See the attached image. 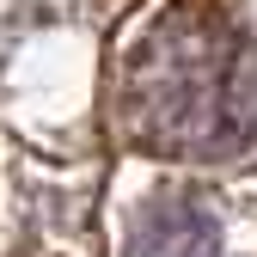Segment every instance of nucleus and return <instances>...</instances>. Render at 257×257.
I'll use <instances>...</instances> for the list:
<instances>
[{
	"mask_svg": "<svg viewBox=\"0 0 257 257\" xmlns=\"http://www.w3.org/2000/svg\"><path fill=\"white\" fill-rule=\"evenodd\" d=\"M128 141L178 159H220L257 128V49L227 25H166L122 74Z\"/></svg>",
	"mask_w": 257,
	"mask_h": 257,
	"instance_id": "1",
	"label": "nucleus"
},
{
	"mask_svg": "<svg viewBox=\"0 0 257 257\" xmlns=\"http://www.w3.org/2000/svg\"><path fill=\"white\" fill-rule=\"evenodd\" d=\"M128 257H220V233L196 202H159L153 214H141Z\"/></svg>",
	"mask_w": 257,
	"mask_h": 257,
	"instance_id": "2",
	"label": "nucleus"
}]
</instances>
